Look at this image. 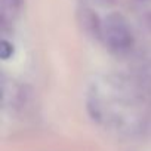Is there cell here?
Listing matches in <instances>:
<instances>
[{"instance_id": "1", "label": "cell", "mask_w": 151, "mask_h": 151, "mask_svg": "<svg viewBox=\"0 0 151 151\" xmlns=\"http://www.w3.org/2000/svg\"><path fill=\"white\" fill-rule=\"evenodd\" d=\"M102 36L105 43L114 50H123L132 45L130 28L120 14H111L105 18L102 22Z\"/></svg>"}, {"instance_id": "2", "label": "cell", "mask_w": 151, "mask_h": 151, "mask_svg": "<svg viewBox=\"0 0 151 151\" xmlns=\"http://www.w3.org/2000/svg\"><path fill=\"white\" fill-rule=\"evenodd\" d=\"M80 22L82 27L92 36L101 37L102 36V24L99 22L96 14H93L91 9H82L80 11Z\"/></svg>"}, {"instance_id": "3", "label": "cell", "mask_w": 151, "mask_h": 151, "mask_svg": "<svg viewBox=\"0 0 151 151\" xmlns=\"http://www.w3.org/2000/svg\"><path fill=\"white\" fill-rule=\"evenodd\" d=\"M21 3L22 0H2V5H0V14H2V22H12L19 11H21Z\"/></svg>"}, {"instance_id": "4", "label": "cell", "mask_w": 151, "mask_h": 151, "mask_svg": "<svg viewBox=\"0 0 151 151\" xmlns=\"http://www.w3.org/2000/svg\"><path fill=\"white\" fill-rule=\"evenodd\" d=\"M12 53H14V46L8 40H2V43H0V55H2V58L8 59L9 56H12Z\"/></svg>"}]
</instances>
